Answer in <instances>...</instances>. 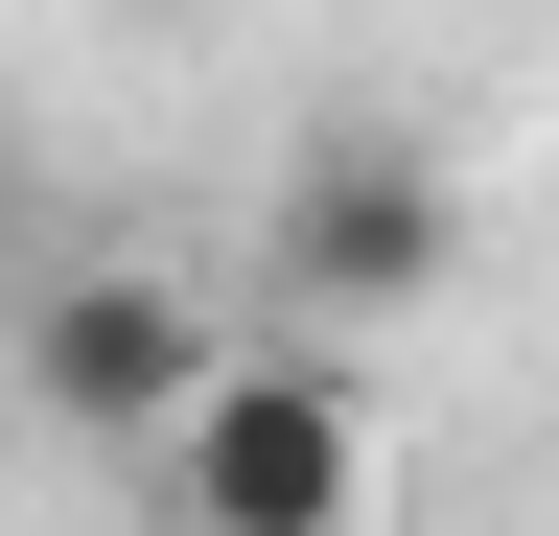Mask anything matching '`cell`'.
Listing matches in <instances>:
<instances>
[{"label": "cell", "mask_w": 559, "mask_h": 536, "mask_svg": "<svg viewBox=\"0 0 559 536\" xmlns=\"http://www.w3.org/2000/svg\"><path fill=\"white\" fill-rule=\"evenodd\" d=\"M443 281H466L443 141H419V117H304L280 187H257V303L304 326V350H373V326H419Z\"/></svg>", "instance_id": "6da1fadb"}, {"label": "cell", "mask_w": 559, "mask_h": 536, "mask_svg": "<svg viewBox=\"0 0 559 536\" xmlns=\"http://www.w3.org/2000/svg\"><path fill=\"white\" fill-rule=\"evenodd\" d=\"M164 536H373V396H349V350H234L164 420Z\"/></svg>", "instance_id": "7a4b0ae2"}, {"label": "cell", "mask_w": 559, "mask_h": 536, "mask_svg": "<svg viewBox=\"0 0 559 536\" xmlns=\"http://www.w3.org/2000/svg\"><path fill=\"white\" fill-rule=\"evenodd\" d=\"M0 350H24V396H47L70 443H117V466H164V420L234 373V350H210V303L164 281V257H70V281H24V303H0Z\"/></svg>", "instance_id": "3957f363"}, {"label": "cell", "mask_w": 559, "mask_h": 536, "mask_svg": "<svg viewBox=\"0 0 559 536\" xmlns=\"http://www.w3.org/2000/svg\"><path fill=\"white\" fill-rule=\"evenodd\" d=\"M0 303H24V211H0Z\"/></svg>", "instance_id": "277c9868"}]
</instances>
